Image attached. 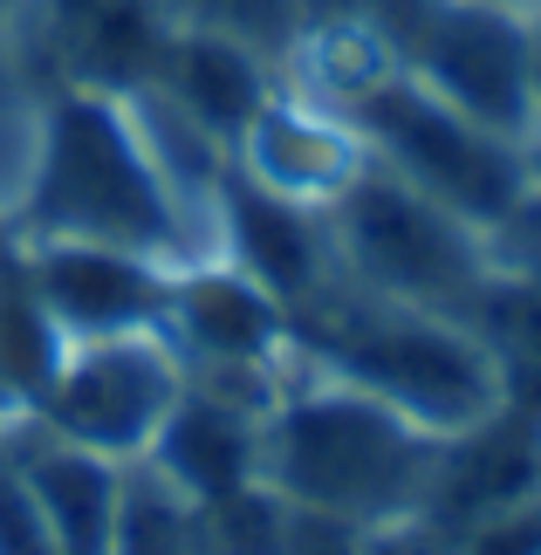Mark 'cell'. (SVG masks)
<instances>
[{
    "instance_id": "19",
    "label": "cell",
    "mask_w": 541,
    "mask_h": 555,
    "mask_svg": "<svg viewBox=\"0 0 541 555\" xmlns=\"http://www.w3.org/2000/svg\"><path fill=\"white\" fill-rule=\"evenodd\" d=\"M528 90H534V144H541V14H528Z\"/></svg>"
},
{
    "instance_id": "17",
    "label": "cell",
    "mask_w": 541,
    "mask_h": 555,
    "mask_svg": "<svg viewBox=\"0 0 541 555\" xmlns=\"http://www.w3.org/2000/svg\"><path fill=\"white\" fill-rule=\"evenodd\" d=\"M446 555H541V487L521 501H501V507H487V515L460 521Z\"/></svg>"
},
{
    "instance_id": "8",
    "label": "cell",
    "mask_w": 541,
    "mask_h": 555,
    "mask_svg": "<svg viewBox=\"0 0 541 555\" xmlns=\"http://www.w3.org/2000/svg\"><path fill=\"white\" fill-rule=\"evenodd\" d=\"M21 288L62 336H111V330H158L171 268L96 241H28L21 247Z\"/></svg>"
},
{
    "instance_id": "6",
    "label": "cell",
    "mask_w": 541,
    "mask_h": 555,
    "mask_svg": "<svg viewBox=\"0 0 541 555\" xmlns=\"http://www.w3.org/2000/svg\"><path fill=\"white\" fill-rule=\"evenodd\" d=\"M185 398V357L158 330H111V336H69L49 391L35 404V425L62 446L131 466L165 433L171 404Z\"/></svg>"
},
{
    "instance_id": "12",
    "label": "cell",
    "mask_w": 541,
    "mask_h": 555,
    "mask_svg": "<svg viewBox=\"0 0 541 555\" xmlns=\"http://www.w3.org/2000/svg\"><path fill=\"white\" fill-rule=\"evenodd\" d=\"M0 453L21 466L35 494V515L49 528V555H117V494H124V466L82 453V446L49 439L41 425L0 418Z\"/></svg>"
},
{
    "instance_id": "14",
    "label": "cell",
    "mask_w": 541,
    "mask_h": 555,
    "mask_svg": "<svg viewBox=\"0 0 541 555\" xmlns=\"http://www.w3.org/2000/svg\"><path fill=\"white\" fill-rule=\"evenodd\" d=\"M158 82L165 96H179L199 124H212L227 144L247 131V117L268 103V90L281 82V62L268 49H254L241 35H220V28H171L165 41V62H158Z\"/></svg>"
},
{
    "instance_id": "2",
    "label": "cell",
    "mask_w": 541,
    "mask_h": 555,
    "mask_svg": "<svg viewBox=\"0 0 541 555\" xmlns=\"http://www.w3.org/2000/svg\"><path fill=\"white\" fill-rule=\"evenodd\" d=\"M288 344L315 371L384 398L431 439L480 433L507 412V377L466 315L391 302V295L357 288L350 274L288 309Z\"/></svg>"
},
{
    "instance_id": "13",
    "label": "cell",
    "mask_w": 541,
    "mask_h": 555,
    "mask_svg": "<svg viewBox=\"0 0 541 555\" xmlns=\"http://www.w3.org/2000/svg\"><path fill=\"white\" fill-rule=\"evenodd\" d=\"M261 404L247 398H227L212 391V384H192L185 377V398L171 404L165 433L151 439V466H158L165 480H179L192 501H227L241 494V487L261 480Z\"/></svg>"
},
{
    "instance_id": "7",
    "label": "cell",
    "mask_w": 541,
    "mask_h": 555,
    "mask_svg": "<svg viewBox=\"0 0 541 555\" xmlns=\"http://www.w3.org/2000/svg\"><path fill=\"white\" fill-rule=\"evenodd\" d=\"M404 69L446 96L473 124L514 144H534V90H528V14L501 0H411L398 14Z\"/></svg>"
},
{
    "instance_id": "16",
    "label": "cell",
    "mask_w": 541,
    "mask_h": 555,
    "mask_svg": "<svg viewBox=\"0 0 541 555\" xmlns=\"http://www.w3.org/2000/svg\"><path fill=\"white\" fill-rule=\"evenodd\" d=\"M117 555H220L206 528V501H192L151 460H131L117 494Z\"/></svg>"
},
{
    "instance_id": "20",
    "label": "cell",
    "mask_w": 541,
    "mask_h": 555,
    "mask_svg": "<svg viewBox=\"0 0 541 555\" xmlns=\"http://www.w3.org/2000/svg\"><path fill=\"white\" fill-rule=\"evenodd\" d=\"M501 8H514V14H541V0H501Z\"/></svg>"
},
{
    "instance_id": "9",
    "label": "cell",
    "mask_w": 541,
    "mask_h": 555,
    "mask_svg": "<svg viewBox=\"0 0 541 555\" xmlns=\"http://www.w3.org/2000/svg\"><path fill=\"white\" fill-rule=\"evenodd\" d=\"M233 165L295 206H330L371 165V144L343 111L301 96L295 82H274L268 103L247 117V131L233 138Z\"/></svg>"
},
{
    "instance_id": "5",
    "label": "cell",
    "mask_w": 541,
    "mask_h": 555,
    "mask_svg": "<svg viewBox=\"0 0 541 555\" xmlns=\"http://www.w3.org/2000/svg\"><path fill=\"white\" fill-rule=\"evenodd\" d=\"M350 124L363 131L384 172H398L404 185H418L425 199H439L480 233H493L534 192V144H514L487 124H473L446 96H431L411 69H398L384 90L363 96Z\"/></svg>"
},
{
    "instance_id": "11",
    "label": "cell",
    "mask_w": 541,
    "mask_h": 555,
    "mask_svg": "<svg viewBox=\"0 0 541 555\" xmlns=\"http://www.w3.org/2000/svg\"><path fill=\"white\" fill-rule=\"evenodd\" d=\"M171 21L158 0H35V41L49 55L55 82L82 90H138L158 76Z\"/></svg>"
},
{
    "instance_id": "10",
    "label": "cell",
    "mask_w": 541,
    "mask_h": 555,
    "mask_svg": "<svg viewBox=\"0 0 541 555\" xmlns=\"http://www.w3.org/2000/svg\"><path fill=\"white\" fill-rule=\"evenodd\" d=\"M220 261L254 274L281 309L309 302L343 274L336 241H330V212L322 206H295L281 192L254 185L241 165L227 179V206H220Z\"/></svg>"
},
{
    "instance_id": "3",
    "label": "cell",
    "mask_w": 541,
    "mask_h": 555,
    "mask_svg": "<svg viewBox=\"0 0 541 555\" xmlns=\"http://www.w3.org/2000/svg\"><path fill=\"white\" fill-rule=\"evenodd\" d=\"M8 241H96L124 247L144 261L185 268V241L171 220L158 172H151L144 144L131 131V111L111 90H82V82H55L49 124H41V158L35 179L21 192Z\"/></svg>"
},
{
    "instance_id": "22",
    "label": "cell",
    "mask_w": 541,
    "mask_h": 555,
    "mask_svg": "<svg viewBox=\"0 0 541 555\" xmlns=\"http://www.w3.org/2000/svg\"><path fill=\"white\" fill-rule=\"evenodd\" d=\"M534 418H541V412H534Z\"/></svg>"
},
{
    "instance_id": "1",
    "label": "cell",
    "mask_w": 541,
    "mask_h": 555,
    "mask_svg": "<svg viewBox=\"0 0 541 555\" xmlns=\"http://www.w3.org/2000/svg\"><path fill=\"white\" fill-rule=\"evenodd\" d=\"M446 439L418 433L384 398L315 371L295 350L288 384L261 418V487H274L301 521L404 535L431 515Z\"/></svg>"
},
{
    "instance_id": "4",
    "label": "cell",
    "mask_w": 541,
    "mask_h": 555,
    "mask_svg": "<svg viewBox=\"0 0 541 555\" xmlns=\"http://www.w3.org/2000/svg\"><path fill=\"white\" fill-rule=\"evenodd\" d=\"M322 212H330V241H336L343 274L371 295H391V302L460 315L473 302V288L493 274L487 233L460 220V212H446L439 199H425L398 172H384L377 158Z\"/></svg>"
},
{
    "instance_id": "18",
    "label": "cell",
    "mask_w": 541,
    "mask_h": 555,
    "mask_svg": "<svg viewBox=\"0 0 541 555\" xmlns=\"http://www.w3.org/2000/svg\"><path fill=\"white\" fill-rule=\"evenodd\" d=\"M487 241H493V261H507V268H521V274L541 282V185L487 233Z\"/></svg>"
},
{
    "instance_id": "15",
    "label": "cell",
    "mask_w": 541,
    "mask_h": 555,
    "mask_svg": "<svg viewBox=\"0 0 541 555\" xmlns=\"http://www.w3.org/2000/svg\"><path fill=\"white\" fill-rule=\"evenodd\" d=\"M460 315L493 350V364H501L507 404L514 412H541V282L507 261H493V274L473 288V302Z\"/></svg>"
},
{
    "instance_id": "21",
    "label": "cell",
    "mask_w": 541,
    "mask_h": 555,
    "mask_svg": "<svg viewBox=\"0 0 541 555\" xmlns=\"http://www.w3.org/2000/svg\"><path fill=\"white\" fill-rule=\"evenodd\" d=\"M534 185H541V144H534Z\"/></svg>"
}]
</instances>
